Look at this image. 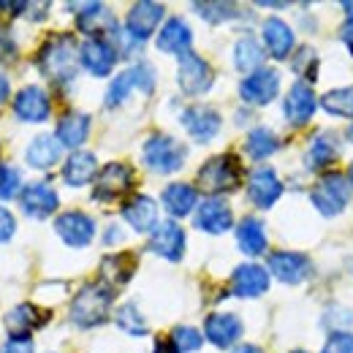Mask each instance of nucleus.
<instances>
[{
	"instance_id": "obj_1",
	"label": "nucleus",
	"mask_w": 353,
	"mask_h": 353,
	"mask_svg": "<svg viewBox=\"0 0 353 353\" xmlns=\"http://www.w3.org/2000/svg\"><path fill=\"white\" fill-rule=\"evenodd\" d=\"M39 68H41L46 79H52L57 85L74 82L77 71H79V44H77V39L68 36V33L52 36L39 52Z\"/></svg>"
},
{
	"instance_id": "obj_2",
	"label": "nucleus",
	"mask_w": 353,
	"mask_h": 353,
	"mask_svg": "<svg viewBox=\"0 0 353 353\" xmlns=\"http://www.w3.org/2000/svg\"><path fill=\"white\" fill-rule=\"evenodd\" d=\"M112 302H114V291H112L109 283H103V280L101 283H90L71 302V321L79 329L101 326L109 318Z\"/></svg>"
},
{
	"instance_id": "obj_3",
	"label": "nucleus",
	"mask_w": 353,
	"mask_h": 353,
	"mask_svg": "<svg viewBox=\"0 0 353 353\" xmlns=\"http://www.w3.org/2000/svg\"><path fill=\"white\" fill-rule=\"evenodd\" d=\"M141 158H144V166L155 174H174L182 169L185 158H188V147L179 144L174 136H166V133H152L144 147H141Z\"/></svg>"
},
{
	"instance_id": "obj_4",
	"label": "nucleus",
	"mask_w": 353,
	"mask_h": 353,
	"mask_svg": "<svg viewBox=\"0 0 353 353\" xmlns=\"http://www.w3.org/2000/svg\"><path fill=\"white\" fill-rule=\"evenodd\" d=\"M310 199H312V207L323 218H334L351 201V182H348V176L340 174V172H326V174L318 176V182L312 185Z\"/></svg>"
},
{
	"instance_id": "obj_5",
	"label": "nucleus",
	"mask_w": 353,
	"mask_h": 353,
	"mask_svg": "<svg viewBox=\"0 0 353 353\" xmlns=\"http://www.w3.org/2000/svg\"><path fill=\"white\" fill-rule=\"evenodd\" d=\"M199 185L207 193H212V196L234 193L242 185V166H239V161L234 155H228V152L210 158L199 169Z\"/></svg>"
},
{
	"instance_id": "obj_6",
	"label": "nucleus",
	"mask_w": 353,
	"mask_h": 353,
	"mask_svg": "<svg viewBox=\"0 0 353 353\" xmlns=\"http://www.w3.org/2000/svg\"><path fill=\"white\" fill-rule=\"evenodd\" d=\"M212 65L199 57L196 52H188L179 57V68H176V82L185 95H204L212 88Z\"/></svg>"
},
{
	"instance_id": "obj_7",
	"label": "nucleus",
	"mask_w": 353,
	"mask_h": 353,
	"mask_svg": "<svg viewBox=\"0 0 353 353\" xmlns=\"http://www.w3.org/2000/svg\"><path fill=\"white\" fill-rule=\"evenodd\" d=\"M133 188V172L125 163H106L98 176H95V188H92V199L95 201H117L125 193H131Z\"/></svg>"
},
{
	"instance_id": "obj_8",
	"label": "nucleus",
	"mask_w": 353,
	"mask_h": 353,
	"mask_svg": "<svg viewBox=\"0 0 353 353\" xmlns=\"http://www.w3.org/2000/svg\"><path fill=\"white\" fill-rule=\"evenodd\" d=\"M179 123H182V128L188 131V136H190L193 141L207 144V141H212V139L218 136L223 120L212 106L193 103V106H188V109L179 114Z\"/></svg>"
},
{
	"instance_id": "obj_9",
	"label": "nucleus",
	"mask_w": 353,
	"mask_h": 353,
	"mask_svg": "<svg viewBox=\"0 0 353 353\" xmlns=\"http://www.w3.org/2000/svg\"><path fill=\"white\" fill-rule=\"evenodd\" d=\"M266 269L285 285H299L312 274V261L305 253H294V250H277L269 256Z\"/></svg>"
},
{
	"instance_id": "obj_10",
	"label": "nucleus",
	"mask_w": 353,
	"mask_h": 353,
	"mask_svg": "<svg viewBox=\"0 0 353 353\" xmlns=\"http://www.w3.org/2000/svg\"><path fill=\"white\" fill-rule=\"evenodd\" d=\"M163 14H166V8L161 3H152V0L136 3V6H131L128 17H125V33L131 36L136 44H144L158 30Z\"/></svg>"
},
{
	"instance_id": "obj_11",
	"label": "nucleus",
	"mask_w": 353,
	"mask_h": 353,
	"mask_svg": "<svg viewBox=\"0 0 353 353\" xmlns=\"http://www.w3.org/2000/svg\"><path fill=\"white\" fill-rule=\"evenodd\" d=\"M280 92V74L274 68H259L256 74L245 77L239 85V95L250 106H266Z\"/></svg>"
},
{
	"instance_id": "obj_12",
	"label": "nucleus",
	"mask_w": 353,
	"mask_h": 353,
	"mask_svg": "<svg viewBox=\"0 0 353 353\" xmlns=\"http://www.w3.org/2000/svg\"><path fill=\"white\" fill-rule=\"evenodd\" d=\"M68 8H79V17H77V28L82 30V33H88L90 39H112L117 30H120V25H117V19L109 14V8L106 6H101V3H85V6H68Z\"/></svg>"
},
{
	"instance_id": "obj_13",
	"label": "nucleus",
	"mask_w": 353,
	"mask_h": 353,
	"mask_svg": "<svg viewBox=\"0 0 353 353\" xmlns=\"http://www.w3.org/2000/svg\"><path fill=\"white\" fill-rule=\"evenodd\" d=\"M315 109H318V95L312 92V88H310L307 82H294L291 90H288V95H285V101H283L285 120L291 125L302 128V125H307L310 120H312Z\"/></svg>"
},
{
	"instance_id": "obj_14",
	"label": "nucleus",
	"mask_w": 353,
	"mask_h": 353,
	"mask_svg": "<svg viewBox=\"0 0 353 353\" xmlns=\"http://www.w3.org/2000/svg\"><path fill=\"white\" fill-rule=\"evenodd\" d=\"M185 231L174 221L158 223V228L150 234V250L166 261H182L185 256Z\"/></svg>"
},
{
	"instance_id": "obj_15",
	"label": "nucleus",
	"mask_w": 353,
	"mask_h": 353,
	"mask_svg": "<svg viewBox=\"0 0 353 353\" xmlns=\"http://www.w3.org/2000/svg\"><path fill=\"white\" fill-rule=\"evenodd\" d=\"M269 291V269L261 264H242L231 274V294L239 299H259Z\"/></svg>"
},
{
	"instance_id": "obj_16",
	"label": "nucleus",
	"mask_w": 353,
	"mask_h": 353,
	"mask_svg": "<svg viewBox=\"0 0 353 353\" xmlns=\"http://www.w3.org/2000/svg\"><path fill=\"white\" fill-rule=\"evenodd\" d=\"M248 196L259 210L274 207V201L283 196V182L272 166H259L248 179Z\"/></svg>"
},
{
	"instance_id": "obj_17",
	"label": "nucleus",
	"mask_w": 353,
	"mask_h": 353,
	"mask_svg": "<svg viewBox=\"0 0 353 353\" xmlns=\"http://www.w3.org/2000/svg\"><path fill=\"white\" fill-rule=\"evenodd\" d=\"M196 225H199L204 234L218 236V234L231 231V225H234V212H231V207L225 204V199L210 196V199H204V201L199 204V210H196Z\"/></svg>"
},
{
	"instance_id": "obj_18",
	"label": "nucleus",
	"mask_w": 353,
	"mask_h": 353,
	"mask_svg": "<svg viewBox=\"0 0 353 353\" xmlns=\"http://www.w3.org/2000/svg\"><path fill=\"white\" fill-rule=\"evenodd\" d=\"M19 204H22V210H25L28 218L44 221V218H49V215L57 210L60 196H57V190H54L52 185H46V182H33V185L22 188Z\"/></svg>"
},
{
	"instance_id": "obj_19",
	"label": "nucleus",
	"mask_w": 353,
	"mask_h": 353,
	"mask_svg": "<svg viewBox=\"0 0 353 353\" xmlns=\"http://www.w3.org/2000/svg\"><path fill=\"white\" fill-rule=\"evenodd\" d=\"M117 49L106 39H88L79 46V63L88 68L92 77H109L117 63Z\"/></svg>"
},
{
	"instance_id": "obj_20",
	"label": "nucleus",
	"mask_w": 353,
	"mask_h": 353,
	"mask_svg": "<svg viewBox=\"0 0 353 353\" xmlns=\"http://www.w3.org/2000/svg\"><path fill=\"white\" fill-rule=\"evenodd\" d=\"M57 236L71 248H85L95 236V221L85 212H63L54 221Z\"/></svg>"
},
{
	"instance_id": "obj_21",
	"label": "nucleus",
	"mask_w": 353,
	"mask_h": 353,
	"mask_svg": "<svg viewBox=\"0 0 353 353\" xmlns=\"http://www.w3.org/2000/svg\"><path fill=\"white\" fill-rule=\"evenodd\" d=\"M340 136L334 131H321L312 136L307 152H305V169L307 172H323L340 158Z\"/></svg>"
},
{
	"instance_id": "obj_22",
	"label": "nucleus",
	"mask_w": 353,
	"mask_h": 353,
	"mask_svg": "<svg viewBox=\"0 0 353 353\" xmlns=\"http://www.w3.org/2000/svg\"><path fill=\"white\" fill-rule=\"evenodd\" d=\"M52 112V103H49V95L44 88L39 85H28L17 92L14 98V114L22 120V123H44Z\"/></svg>"
},
{
	"instance_id": "obj_23",
	"label": "nucleus",
	"mask_w": 353,
	"mask_h": 353,
	"mask_svg": "<svg viewBox=\"0 0 353 353\" xmlns=\"http://www.w3.org/2000/svg\"><path fill=\"white\" fill-rule=\"evenodd\" d=\"M204 337L215 345V348H231L236 345V340L242 337V321L234 312H212L204 321Z\"/></svg>"
},
{
	"instance_id": "obj_24",
	"label": "nucleus",
	"mask_w": 353,
	"mask_h": 353,
	"mask_svg": "<svg viewBox=\"0 0 353 353\" xmlns=\"http://www.w3.org/2000/svg\"><path fill=\"white\" fill-rule=\"evenodd\" d=\"M120 215L139 234H152L158 228V207H155V201L150 196H131L123 204Z\"/></svg>"
},
{
	"instance_id": "obj_25",
	"label": "nucleus",
	"mask_w": 353,
	"mask_h": 353,
	"mask_svg": "<svg viewBox=\"0 0 353 353\" xmlns=\"http://www.w3.org/2000/svg\"><path fill=\"white\" fill-rule=\"evenodd\" d=\"M261 36H264L266 52L274 57V60H285L291 54V49L296 44L294 39V30L288 22H283L280 17H269L261 25Z\"/></svg>"
},
{
	"instance_id": "obj_26",
	"label": "nucleus",
	"mask_w": 353,
	"mask_h": 353,
	"mask_svg": "<svg viewBox=\"0 0 353 353\" xmlns=\"http://www.w3.org/2000/svg\"><path fill=\"white\" fill-rule=\"evenodd\" d=\"M155 44L161 52H166V54H188L190 52V44H193V30H190V25L185 22V19H179V17H172V19H166L163 22V28H161V33H158V39H155Z\"/></svg>"
},
{
	"instance_id": "obj_27",
	"label": "nucleus",
	"mask_w": 353,
	"mask_h": 353,
	"mask_svg": "<svg viewBox=\"0 0 353 353\" xmlns=\"http://www.w3.org/2000/svg\"><path fill=\"white\" fill-rule=\"evenodd\" d=\"M63 155V144L57 141V136L52 133H41L30 141V147L25 150V161L30 169H39V172H46L52 169Z\"/></svg>"
},
{
	"instance_id": "obj_28",
	"label": "nucleus",
	"mask_w": 353,
	"mask_h": 353,
	"mask_svg": "<svg viewBox=\"0 0 353 353\" xmlns=\"http://www.w3.org/2000/svg\"><path fill=\"white\" fill-rule=\"evenodd\" d=\"M98 176V161L95 155L88 150H77L68 155L65 166H63V179L71 185V188H85L90 182H95Z\"/></svg>"
},
{
	"instance_id": "obj_29",
	"label": "nucleus",
	"mask_w": 353,
	"mask_h": 353,
	"mask_svg": "<svg viewBox=\"0 0 353 353\" xmlns=\"http://www.w3.org/2000/svg\"><path fill=\"white\" fill-rule=\"evenodd\" d=\"M161 201H163V207H166V212L172 218H188L196 210V204H199V193L188 182H172L161 193Z\"/></svg>"
},
{
	"instance_id": "obj_30",
	"label": "nucleus",
	"mask_w": 353,
	"mask_h": 353,
	"mask_svg": "<svg viewBox=\"0 0 353 353\" xmlns=\"http://www.w3.org/2000/svg\"><path fill=\"white\" fill-rule=\"evenodd\" d=\"M54 136H57V141H60L63 147H68V150L77 152L90 136V117L82 114V112H68V114H63L60 123H57V133H54Z\"/></svg>"
},
{
	"instance_id": "obj_31",
	"label": "nucleus",
	"mask_w": 353,
	"mask_h": 353,
	"mask_svg": "<svg viewBox=\"0 0 353 353\" xmlns=\"http://www.w3.org/2000/svg\"><path fill=\"white\" fill-rule=\"evenodd\" d=\"M46 323V312L36 305H19L6 315V329L11 337H30L39 326Z\"/></svg>"
},
{
	"instance_id": "obj_32",
	"label": "nucleus",
	"mask_w": 353,
	"mask_h": 353,
	"mask_svg": "<svg viewBox=\"0 0 353 353\" xmlns=\"http://www.w3.org/2000/svg\"><path fill=\"white\" fill-rule=\"evenodd\" d=\"M236 245L245 256L256 259V256H264L266 253V231H264V223L259 218H245V221L236 225Z\"/></svg>"
},
{
	"instance_id": "obj_33",
	"label": "nucleus",
	"mask_w": 353,
	"mask_h": 353,
	"mask_svg": "<svg viewBox=\"0 0 353 353\" xmlns=\"http://www.w3.org/2000/svg\"><path fill=\"white\" fill-rule=\"evenodd\" d=\"M234 65L248 77L256 74L259 68H264V46H261V41H256L253 36H242L234 44Z\"/></svg>"
},
{
	"instance_id": "obj_34",
	"label": "nucleus",
	"mask_w": 353,
	"mask_h": 353,
	"mask_svg": "<svg viewBox=\"0 0 353 353\" xmlns=\"http://www.w3.org/2000/svg\"><path fill=\"white\" fill-rule=\"evenodd\" d=\"M280 150V139H277V133L269 131V128H253V131L248 133V139H245V152L253 158V161H264L269 155H274Z\"/></svg>"
},
{
	"instance_id": "obj_35",
	"label": "nucleus",
	"mask_w": 353,
	"mask_h": 353,
	"mask_svg": "<svg viewBox=\"0 0 353 353\" xmlns=\"http://www.w3.org/2000/svg\"><path fill=\"white\" fill-rule=\"evenodd\" d=\"M133 269H136V259H133L131 253H117V256H106L103 259L101 274H103V283L109 280V283L123 285V283L131 280Z\"/></svg>"
},
{
	"instance_id": "obj_36",
	"label": "nucleus",
	"mask_w": 353,
	"mask_h": 353,
	"mask_svg": "<svg viewBox=\"0 0 353 353\" xmlns=\"http://www.w3.org/2000/svg\"><path fill=\"white\" fill-rule=\"evenodd\" d=\"M321 106L334 117H353V85L351 88L329 90L321 98Z\"/></svg>"
},
{
	"instance_id": "obj_37",
	"label": "nucleus",
	"mask_w": 353,
	"mask_h": 353,
	"mask_svg": "<svg viewBox=\"0 0 353 353\" xmlns=\"http://www.w3.org/2000/svg\"><path fill=\"white\" fill-rule=\"evenodd\" d=\"M114 323H117L125 334H131V337L147 334V321H144V315L139 312V307H136L133 302L123 305V307H117V312H114Z\"/></svg>"
},
{
	"instance_id": "obj_38",
	"label": "nucleus",
	"mask_w": 353,
	"mask_h": 353,
	"mask_svg": "<svg viewBox=\"0 0 353 353\" xmlns=\"http://www.w3.org/2000/svg\"><path fill=\"white\" fill-rule=\"evenodd\" d=\"M291 68H294V74L299 77V79H305V82H315V77H318V52L312 49V46H299L296 49V54H294V60H291Z\"/></svg>"
},
{
	"instance_id": "obj_39",
	"label": "nucleus",
	"mask_w": 353,
	"mask_h": 353,
	"mask_svg": "<svg viewBox=\"0 0 353 353\" xmlns=\"http://www.w3.org/2000/svg\"><path fill=\"white\" fill-rule=\"evenodd\" d=\"M193 11H199V17L207 19V22H212V25L231 22V19L239 17L234 3H193Z\"/></svg>"
},
{
	"instance_id": "obj_40",
	"label": "nucleus",
	"mask_w": 353,
	"mask_h": 353,
	"mask_svg": "<svg viewBox=\"0 0 353 353\" xmlns=\"http://www.w3.org/2000/svg\"><path fill=\"white\" fill-rule=\"evenodd\" d=\"M136 88V82H133V74L131 68L128 71H123V74H117L114 79H112V85L106 90V109H114V106H120L128 95H131V90Z\"/></svg>"
},
{
	"instance_id": "obj_41",
	"label": "nucleus",
	"mask_w": 353,
	"mask_h": 353,
	"mask_svg": "<svg viewBox=\"0 0 353 353\" xmlns=\"http://www.w3.org/2000/svg\"><path fill=\"white\" fill-rule=\"evenodd\" d=\"M172 343L176 345L179 353H193L204 345V337H201V332L193 329V326H176L174 332H172Z\"/></svg>"
},
{
	"instance_id": "obj_42",
	"label": "nucleus",
	"mask_w": 353,
	"mask_h": 353,
	"mask_svg": "<svg viewBox=\"0 0 353 353\" xmlns=\"http://www.w3.org/2000/svg\"><path fill=\"white\" fill-rule=\"evenodd\" d=\"M326 329L334 332H348V326L353 323V310L343 307V305H332V307L323 312V321H321Z\"/></svg>"
},
{
	"instance_id": "obj_43",
	"label": "nucleus",
	"mask_w": 353,
	"mask_h": 353,
	"mask_svg": "<svg viewBox=\"0 0 353 353\" xmlns=\"http://www.w3.org/2000/svg\"><path fill=\"white\" fill-rule=\"evenodd\" d=\"M19 188H22V176H19V172H17L14 166L0 163V199H3V201L14 199V196L19 193Z\"/></svg>"
},
{
	"instance_id": "obj_44",
	"label": "nucleus",
	"mask_w": 353,
	"mask_h": 353,
	"mask_svg": "<svg viewBox=\"0 0 353 353\" xmlns=\"http://www.w3.org/2000/svg\"><path fill=\"white\" fill-rule=\"evenodd\" d=\"M131 74H133L136 88L141 90L144 95H150V92L155 90V68H152L147 60H139V63L131 68Z\"/></svg>"
},
{
	"instance_id": "obj_45",
	"label": "nucleus",
	"mask_w": 353,
	"mask_h": 353,
	"mask_svg": "<svg viewBox=\"0 0 353 353\" xmlns=\"http://www.w3.org/2000/svg\"><path fill=\"white\" fill-rule=\"evenodd\" d=\"M321 353H353V334L351 332H334L323 343Z\"/></svg>"
},
{
	"instance_id": "obj_46",
	"label": "nucleus",
	"mask_w": 353,
	"mask_h": 353,
	"mask_svg": "<svg viewBox=\"0 0 353 353\" xmlns=\"http://www.w3.org/2000/svg\"><path fill=\"white\" fill-rule=\"evenodd\" d=\"M33 340L30 337H8V343L3 345L0 353H33Z\"/></svg>"
},
{
	"instance_id": "obj_47",
	"label": "nucleus",
	"mask_w": 353,
	"mask_h": 353,
	"mask_svg": "<svg viewBox=\"0 0 353 353\" xmlns=\"http://www.w3.org/2000/svg\"><path fill=\"white\" fill-rule=\"evenodd\" d=\"M14 231H17L14 215H11L6 207H0V242H8V239L14 236Z\"/></svg>"
},
{
	"instance_id": "obj_48",
	"label": "nucleus",
	"mask_w": 353,
	"mask_h": 353,
	"mask_svg": "<svg viewBox=\"0 0 353 353\" xmlns=\"http://www.w3.org/2000/svg\"><path fill=\"white\" fill-rule=\"evenodd\" d=\"M14 52H17V46L11 41V36L8 33H0V63H8L14 57Z\"/></svg>"
},
{
	"instance_id": "obj_49",
	"label": "nucleus",
	"mask_w": 353,
	"mask_h": 353,
	"mask_svg": "<svg viewBox=\"0 0 353 353\" xmlns=\"http://www.w3.org/2000/svg\"><path fill=\"white\" fill-rule=\"evenodd\" d=\"M340 39H343V44L348 46V52L353 54V17H348L345 25L340 28Z\"/></svg>"
},
{
	"instance_id": "obj_50",
	"label": "nucleus",
	"mask_w": 353,
	"mask_h": 353,
	"mask_svg": "<svg viewBox=\"0 0 353 353\" xmlns=\"http://www.w3.org/2000/svg\"><path fill=\"white\" fill-rule=\"evenodd\" d=\"M152 353H179V351H176V345L172 343V337H163V340L155 343V351Z\"/></svg>"
},
{
	"instance_id": "obj_51",
	"label": "nucleus",
	"mask_w": 353,
	"mask_h": 353,
	"mask_svg": "<svg viewBox=\"0 0 353 353\" xmlns=\"http://www.w3.org/2000/svg\"><path fill=\"white\" fill-rule=\"evenodd\" d=\"M106 231H109V234L103 236V242H106V245H114V242H120V239H123V228H120V225H109Z\"/></svg>"
},
{
	"instance_id": "obj_52",
	"label": "nucleus",
	"mask_w": 353,
	"mask_h": 353,
	"mask_svg": "<svg viewBox=\"0 0 353 353\" xmlns=\"http://www.w3.org/2000/svg\"><path fill=\"white\" fill-rule=\"evenodd\" d=\"M8 92H11V85H8V79L0 74V106L8 101Z\"/></svg>"
},
{
	"instance_id": "obj_53",
	"label": "nucleus",
	"mask_w": 353,
	"mask_h": 353,
	"mask_svg": "<svg viewBox=\"0 0 353 353\" xmlns=\"http://www.w3.org/2000/svg\"><path fill=\"white\" fill-rule=\"evenodd\" d=\"M234 353H264V351H261L259 345H239Z\"/></svg>"
},
{
	"instance_id": "obj_54",
	"label": "nucleus",
	"mask_w": 353,
	"mask_h": 353,
	"mask_svg": "<svg viewBox=\"0 0 353 353\" xmlns=\"http://www.w3.org/2000/svg\"><path fill=\"white\" fill-rule=\"evenodd\" d=\"M345 136H348V141H351V144H353V123H351V125H348V133H345Z\"/></svg>"
},
{
	"instance_id": "obj_55",
	"label": "nucleus",
	"mask_w": 353,
	"mask_h": 353,
	"mask_svg": "<svg viewBox=\"0 0 353 353\" xmlns=\"http://www.w3.org/2000/svg\"><path fill=\"white\" fill-rule=\"evenodd\" d=\"M348 182H351V188H353V166H351V174H348Z\"/></svg>"
},
{
	"instance_id": "obj_56",
	"label": "nucleus",
	"mask_w": 353,
	"mask_h": 353,
	"mask_svg": "<svg viewBox=\"0 0 353 353\" xmlns=\"http://www.w3.org/2000/svg\"><path fill=\"white\" fill-rule=\"evenodd\" d=\"M348 269H351V274H353V259H348Z\"/></svg>"
},
{
	"instance_id": "obj_57",
	"label": "nucleus",
	"mask_w": 353,
	"mask_h": 353,
	"mask_svg": "<svg viewBox=\"0 0 353 353\" xmlns=\"http://www.w3.org/2000/svg\"><path fill=\"white\" fill-rule=\"evenodd\" d=\"M291 353H307V351H291Z\"/></svg>"
}]
</instances>
